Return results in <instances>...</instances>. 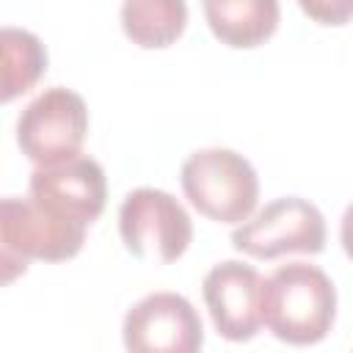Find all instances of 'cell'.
<instances>
[{"label":"cell","mask_w":353,"mask_h":353,"mask_svg":"<svg viewBox=\"0 0 353 353\" xmlns=\"http://www.w3.org/2000/svg\"><path fill=\"white\" fill-rule=\"evenodd\" d=\"M262 320L287 345H317L336 320V290L312 262L279 265L262 284Z\"/></svg>","instance_id":"cell-1"},{"label":"cell","mask_w":353,"mask_h":353,"mask_svg":"<svg viewBox=\"0 0 353 353\" xmlns=\"http://www.w3.org/2000/svg\"><path fill=\"white\" fill-rule=\"evenodd\" d=\"M83 243L85 223L44 207L33 196H6L0 201V265L6 284L25 273L30 259L63 262L77 256Z\"/></svg>","instance_id":"cell-2"},{"label":"cell","mask_w":353,"mask_h":353,"mask_svg":"<svg viewBox=\"0 0 353 353\" xmlns=\"http://www.w3.org/2000/svg\"><path fill=\"white\" fill-rule=\"evenodd\" d=\"M188 201L215 223H243L259 201V176L234 149H196L179 168Z\"/></svg>","instance_id":"cell-3"},{"label":"cell","mask_w":353,"mask_h":353,"mask_svg":"<svg viewBox=\"0 0 353 353\" xmlns=\"http://www.w3.org/2000/svg\"><path fill=\"white\" fill-rule=\"evenodd\" d=\"M119 234L124 248L143 262H176L190 240L188 210L160 188H135L119 207Z\"/></svg>","instance_id":"cell-4"},{"label":"cell","mask_w":353,"mask_h":353,"mask_svg":"<svg viewBox=\"0 0 353 353\" xmlns=\"http://www.w3.org/2000/svg\"><path fill=\"white\" fill-rule=\"evenodd\" d=\"M232 245L254 259L284 254H320L325 248V218L301 196H281L256 210L232 232Z\"/></svg>","instance_id":"cell-5"},{"label":"cell","mask_w":353,"mask_h":353,"mask_svg":"<svg viewBox=\"0 0 353 353\" xmlns=\"http://www.w3.org/2000/svg\"><path fill=\"white\" fill-rule=\"evenodd\" d=\"M88 132L85 99L66 88H44L17 119V143L36 165H52L80 154Z\"/></svg>","instance_id":"cell-6"},{"label":"cell","mask_w":353,"mask_h":353,"mask_svg":"<svg viewBox=\"0 0 353 353\" xmlns=\"http://www.w3.org/2000/svg\"><path fill=\"white\" fill-rule=\"evenodd\" d=\"M121 336L132 353H196L204 345V325L185 295L152 292L127 309Z\"/></svg>","instance_id":"cell-7"},{"label":"cell","mask_w":353,"mask_h":353,"mask_svg":"<svg viewBox=\"0 0 353 353\" xmlns=\"http://www.w3.org/2000/svg\"><path fill=\"white\" fill-rule=\"evenodd\" d=\"M262 284L259 270L240 259L212 265L201 281V295L210 309L215 331L229 342H248L265 325L262 320Z\"/></svg>","instance_id":"cell-8"},{"label":"cell","mask_w":353,"mask_h":353,"mask_svg":"<svg viewBox=\"0 0 353 353\" xmlns=\"http://www.w3.org/2000/svg\"><path fill=\"white\" fill-rule=\"evenodd\" d=\"M28 193L44 207L91 226L105 210L108 179L105 168L94 157L74 154L52 165H36Z\"/></svg>","instance_id":"cell-9"},{"label":"cell","mask_w":353,"mask_h":353,"mask_svg":"<svg viewBox=\"0 0 353 353\" xmlns=\"http://www.w3.org/2000/svg\"><path fill=\"white\" fill-rule=\"evenodd\" d=\"M204 17L221 44L254 50L276 33L281 8L279 0H218L204 3Z\"/></svg>","instance_id":"cell-10"},{"label":"cell","mask_w":353,"mask_h":353,"mask_svg":"<svg viewBox=\"0 0 353 353\" xmlns=\"http://www.w3.org/2000/svg\"><path fill=\"white\" fill-rule=\"evenodd\" d=\"M188 28L185 0H124L121 30L143 50L171 47Z\"/></svg>","instance_id":"cell-11"},{"label":"cell","mask_w":353,"mask_h":353,"mask_svg":"<svg viewBox=\"0 0 353 353\" xmlns=\"http://www.w3.org/2000/svg\"><path fill=\"white\" fill-rule=\"evenodd\" d=\"M0 44H3L0 102H11L41 80V74L47 72V50L36 33L11 25L3 28Z\"/></svg>","instance_id":"cell-12"},{"label":"cell","mask_w":353,"mask_h":353,"mask_svg":"<svg viewBox=\"0 0 353 353\" xmlns=\"http://www.w3.org/2000/svg\"><path fill=\"white\" fill-rule=\"evenodd\" d=\"M303 14L320 25L339 28L353 19V0H298Z\"/></svg>","instance_id":"cell-13"},{"label":"cell","mask_w":353,"mask_h":353,"mask_svg":"<svg viewBox=\"0 0 353 353\" xmlns=\"http://www.w3.org/2000/svg\"><path fill=\"white\" fill-rule=\"evenodd\" d=\"M339 243L347 254V259H353V201L345 207L342 212V223H339Z\"/></svg>","instance_id":"cell-14"}]
</instances>
